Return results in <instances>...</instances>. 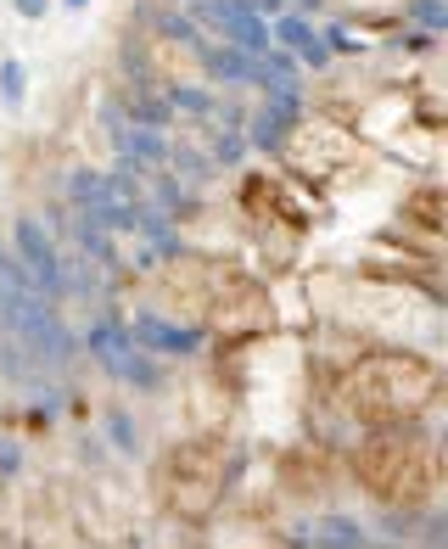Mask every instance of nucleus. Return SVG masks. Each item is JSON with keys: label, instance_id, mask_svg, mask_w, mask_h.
Masks as SVG:
<instances>
[{"label": "nucleus", "instance_id": "obj_4", "mask_svg": "<svg viewBox=\"0 0 448 549\" xmlns=\"http://www.w3.org/2000/svg\"><path fill=\"white\" fill-rule=\"evenodd\" d=\"M17 6H23L28 17H40V12H45V0H17Z\"/></svg>", "mask_w": 448, "mask_h": 549}, {"label": "nucleus", "instance_id": "obj_3", "mask_svg": "<svg viewBox=\"0 0 448 549\" xmlns=\"http://www.w3.org/2000/svg\"><path fill=\"white\" fill-rule=\"evenodd\" d=\"M230 471H236L230 437L219 432L180 437L152 465V499L163 505V516L185 521V527H208L219 516L224 493H230Z\"/></svg>", "mask_w": 448, "mask_h": 549}, {"label": "nucleus", "instance_id": "obj_1", "mask_svg": "<svg viewBox=\"0 0 448 549\" xmlns=\"http://www.w3.org/2000/svg\"><path fill=\"white\" fill-rule=\"evenodd\" d=\"M325 398L348 426L359 432H387V426H420L443 398V365L432 353L398 348H353L342 353L325 376Z\"/></svg>", "mask_w": 448, "mask_h": 549}, {"label": "nucleus", "instance_id": "obj_2", "mask_svg": "<svg viewBox=\"0 0 448 549\" xmlns=\"http://www.w3.org/2000/svg\"><path fill=\"white\" fill-rule=\"evenodd\" d=\"M353 488L381 510L415 516L443 499V449L432 432L420 426H387V432H364L353 454L342 460Z\"/></svg>", "mask_w": 448, "mask_h": 549}]
</instances>
